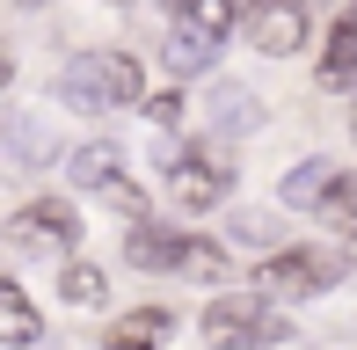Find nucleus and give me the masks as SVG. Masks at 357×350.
<instances>
[{
  "label": "nucleus",
  "instance_id": "obj_1",
  "mask_svg": "<svg viewBox=\"0 0 357 350\" xmlns=\"http://www.w3.org/2000/svg\"><path fill=\"white\" fill-rule=\"evenodd\" d=\"M204 343L212 350H270V343H284V314H270V307H255V299H212L204 307Z\"/></svg>",
  "mask_w": 357,
  "mask_h": 350
},
{
  "label": "nucleus",
  "instance_id": "obj_2",
  "mask_svg": "<svg viewBox=\"0 0 357 350\" xmlns=\"http://www.w3.org/2000/svg\"><path fill=\"white\" fill-rule=\"evenodd\" d=\"M168 197L183 204V212H219L226 197H234V175H226V161L219 153H175L168 161Z\"/></svg>",
  "mask_w": 357,
  "mask_h": 350
},
{
  "label": "nucleus",
  "instance_id": "obj_3",
  "mask_svg": "<svg viewBox=\"0 0 357 350\" xmlns=\"http://www.w3.org/2000/svg\"><path fill=\"white\" fill-rule=\"evenodd\" d=\"M8 241L22 248V256H59V248L80 241V212H73V204H59V197H37V204H22V212H15Z\"/></svg>",
  "mask_w": 357,
  "mask_h": 350
},
{
  "label": "nucleus",
  "instance_id": "obj_4",
  "mask_svg": "<svg viewBox=\"0 0 357 350\" xmlns=\"http://www.w3.org/2000/svg\"><path fill=\"white\" fill-rule=\"evenodd\" d=\"M59 95H66L73 109H88V117L117 109V52H80V59H66Z\"/></svg>",
  "mask_w": 357,
  "mask_h": 350
},
{
  "label": "nucleus",
  "instance_id": "obj_5",
  "mask_svg": "<svg viewBox=\"0 0 357 350\" xmlns=\"http://www.w3.org/2000/svg\"><path fill=\"white\" fill-rule=\"evenodd\" d=\"M248 44L270 59H291L306 44V0H255L248 8Z\"/></svg>",
  "mask_w": 357,
  "mask_h": 350
},
{
  "label": "nucleus",
  "instance_id": "obj_6",
  "mask_svg": "<svg viewBox=\"0 0 357 350\" xmlns=\"http://www.w3.org/2000/svg\"><path fill=\"white\" fill-rule=\"evenodd\" d=\"M328 277H335V263H328V256H314V248H284V256H270V263H263V277H255V284H263L270 299H314Z\"/></svg>",
  "mask_w": 357,
  "mask_h": 350
},
{
  "label": "nucleus",
  "instance_id": "obj_7",
  "mask_svg": "<svg viewBox=\"0 0 357 350\" xmlns=\"http://www.w3.org/2000/svg\"><path fill=\"white\" fill-rule=\"evenodd\" d=\"M335 183H343V168H335V161H321V153H314V161H299V168H291L284 183H278V197L291 204V212H321V204L335 197Z\"/></svg>",
  "mask_w": 357,
  "mask_h": 350
},
{
  "label": "nucleus",
  "instance_id": "obj_8",
  "mask_svg": "<svg viewBox=\"0 0 357 350\" xmlns=\"http://www.w3.org/2000/svg\"><path fill=\"white\" fill-rule=\"evenodd\" d=\"M168 328H175L168 307H132V314H117V321H109L102 350H160V343H168Z\"/></svg>",
  "mask_w": 357,
  "mask_h": 350
},
{
  "label": "nucleus",
  "instance_id": "obj_9",
  "mask_svg": "<svg viewBox=\"0 0 357 350\" xmlns=\"http://www.w3.org/2000/svg\"><path fill=\"white\" fill-rule=\"evenodd\" d=\"M314 81L328 88V95H343L357 81V8L343 15V22L328 29V52H321V66H314Z\"/></svg>",
  "mask_w": 357,
  "mask_h": 350
},
{
  "label": "nucleus",
  "instance_id": "obj_10",
  "mask_svg": "<svg viewBox=\"0 0 357 350\" xmlns=\"http://www.w3.org/2000/svg\"><path fill=\"white\" fill-rule=\"evenodd\" d=\"M66 175H73V190H102V197H109V190H117V175H124V153L109 146V139H88V146L66 161Z\"/></svg>",
  "mask_w": 357,
  "mask_h": 350
},
{
  "label": "nucleus",
  "instance_id": "obj_11",
  "mask_svg": "<svg viewBox=\"0 0 357 350\" xmlns=\"http://www.w3.org/2000/svg\"><path fill=\"white\" fill-rule=\"evenodd\" d=\"M212 52H219V37H212V29L175 22V37H168V73H175V81H197V73L212 66Z\"/></svg>",
  "mask_w": 357,
  "mask_h": 350
},
{
  "label": "nucleus",
  "instance_id": "obj_12",
  "mask_svg": "<svg viewBox=\"0 0 357 350\" xmlns=\"http://www.w3.org/2000/svg\"><path fill=\"white\" fill-rule=\"evenodd\" d=\"M183 241H190V234H168V227H132L124 256H132L139 270H175V263H183Z\"/></svg>",
  "mask_w": 357,
  "mask_h": 350
},
{
  "label": "nucleus",
  "instance_id": "obj_13",
  "mask_svg": "<svg viewBox=\"0 0 357 350\" xmlns=\"http://www.w3.org/2000/svg\"><path fill=\"white\" fill-rule=\"evenodd\" d=\"M175 277H197V284H226V277H234V256H226L219 241H204V234H190V241H183V263H175Z\"/></svg>",
  "mask_w": 357,
  "mask_h": 350
},
{
  "label": "nucleus",
  "instance_id": "obj_14",
  "mask_svg": "<svg viewBox=\"0 0 357 350\" xmlns=\"http://www.w3.org/2000/svg\"><path fill=\"white\" fill-rule=\"evenodd\" d=\"M0 328L15 350H37V307L22 299V284H0Z\"/></svg>",
  "mask_w": 357,
  "mask_h": 350
},
{
  "label": "nucleus",
  "instance_id": "obj_15",
  "mask_svg": "<svg viewBox=\"0 0 357 350\" xmlns=\"http://www.w3.org/2000/svg\"><path fill=\"white\" fill-rule=\"evenodd\" d=\"M212 124L219 132H255V124H263V102H255L248 88H219L212 95Z\"/></svg>",
  "mask_w": 357,
  "mask_h": 350
},
{
  "label": "nucleus",
  "instance_id": "obj_16",
  "mask_svg": "<svg viewBox=\"0 0 357 350\" xmlns=\"http://www.w3.org/2000/svg\"><path fill=\"white\" fill-rule=\"evenodd\" d=\"M226 241H241V248H255V256H284V227L270 212H234V234H226Z\"/></svg>",
  "mask_w": 357,
  "mask_h": 350
},
{
  "label": "nucleus",
  "instance_id": "obj_17",
  "mask_svg": "<svg viewBox=\"0 0 357 350\" xmlns=\"http://www.w3.org/2000/svg\"><path fill=\"white\" fill-rule=\"evenodd\" d=\"M59 292H66L73 307H95V299L109 292V277H102L95 263H66V270H59Z\"/></svg>",
  "mask_w": 357,
  "mask_h": 350
},
{
  "label": "nucleus",
  "instance_id": "obj_18",
  "mask_svg": "<svg viewBox=\"0 0 357 350\" xmlns=\"http://www.w3.org/2000/svg\"><path fill=\"white\" fill-rule=\"evenodd\" d=\"M183 22H197V29H212V37H226V29H234V0H197Z\"/></svg>",
  "mask_w": 357,
  "mask_h": 350
},
{
  "label": "nucleus",
  "instance_id": "obj_19",
  "mask_svg": "<svg viewBox=\"0 0 357 350\" xmlns=\"http://www.w3.org/2000/svg\"><path fill=\"white\" fill-rule=\"evenodd\" d=\"M321 212H328L335 227H350V234H357V175H343V183H335V197L321 204Z\"/></svg>",
  "mask_w": 357,
  "mask_h": 350
},
{
  "label": "nucleus",
  "instance_id": "obj_20",
  "mask_svg": "<svg viewBox=\"0 0 357 350\" xmlns=\"http://www.w3.org/2000/svg\"><path fill=\"white\" fill-rule=\"evenodd\" d=\"M15 153H22V161H44V124L37 117H15Z\"/></svg>",
  "mask_w": 357,
  "mask_h": 350
},
{
  "label": "nucleus",
  "instance_id": "obj_21",
  "mask_svg": "<svg viewBox=\"0 0 357 350\" xmlns=\"http://www.w3.org/2000/svg\"><path fill=\"white\" fill-rule=\"evenodd\" d=\"M146 117H153V124H175V117H183V95H146Z\"/></svg>",
  "mask_w": 357,
  "mask_h": 350
},
{
  "label": "nucleus",
  "instance_id": "obj_22",
  "mask_svg": "<svg viewBox=\"0 0 357 350\" xmlns=\"http://www.w3.org/2000/svg\"><path fill=\"white\" fill-rule=\"evenodd\" d=\"M160 8H168V15H175V22H183V15H190V8H197V0H160Z\"/></svg>",
  "mask_w": 357,
  "mask_h": 350
},
{
  "label": "nucleus",
  "instance_id": "obj_23",
  "mask_svg": "<svg viewBox=\"0 0 357 350\" xmlns=\"http://www.w3.org/2000/svg\"><path fill=\"white\" fill-rule=\"evenodd\" d=\"M350 139H357V109H350Z\"/></svg>",
  "mask_w": 357,
  "mask_h": 350
},
{
  "label": "nucleus",
  "instance_id": "obj_24",
  "mask_svg": "<svg viewBox=\"0 0 357 350\" xmlns=\"http://www.w3.org/2000/svg\"><path fill=\"white\" fill-rule=\"evenodd\" d=\"M109 8H117V0H109Z\"/></svg>",
  "mask_w": 357,
  "mask_h": 350
}]
</instances>
